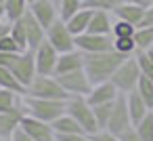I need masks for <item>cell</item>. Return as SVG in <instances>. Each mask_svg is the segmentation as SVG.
Masks as SVG:
<instances>
[{
	"label": "cell",
	"instance_id": "7c38bea8",
	"mask_svg": "<svg viewBox=\"0 0 153 141\" xmlns=\"http://www.w3.org/2000/svg\"><path fill=\"white\" fill-rule=\"evenodd\" d=\"M21 128L34 139V141H57V133L53 128L51 122H44V120H38L34 116H23L21 120Z\"/></svg>",
	"mask_w": 153,
	"mask_h": 141
},
{
	"label": "cell",
	"instance_id": "4dcf8cb0",
	"mask_svg": "<svg viewBox=\"0 0 153 141\" xmlns=\"http://www.w3.org/2000/svg\"><path fill=\"white\" fill-rule=\"evenodd\" d=\"M136 93L143 97V101L149 105V110L153 107V82L149 80V78H145L143 74H140V78H138V84H136Z\"/></svg>",
	"mask_w": 153,
	"mask_h": 141
},
{
	"label": "cell",
	"instance_id": "ac0fdd59",
	"mask_svg": "<svg viewBox=\"0 0 153 141\" xmlns=\"http://www.w3.org/2000/svg\"><path fill=\"white\" fill-rule=\"evenodd\" d=\"M113 21H115V17H113L111 11H92L88 32L90 34H101V36H111Z\"/></svg>",
	"mask_w": 153,
	"mask_h": 141
},
{
	"label": "cell",
	"instance_id": "f907efd6",
	"mask_svg": "<svg viewBox=\"0 0 153 141\" xmlns=\"http://www.w3.org/2000/svg\"><path fill=\"white\" fill-rule=\"evenodd\" d=\"M151 114H153V107H151Z\"/></svg>",
	"mask_w": 153,
	"mask_h": 141
},
{
	"label": "cell",
	"instance_id": "5bb4252c",
	"mask_svg": "<svg viewBox=\"0 0 153 141\" xmlns=\"http://www.w3.org/2000/svg\"><path fill=\"white\" fill-rule=\"evenodd\" d=\"M30 13L48 30L57 19H59V9L53 0H34L30 4Z\"/></svg>",
	"mask_w": 153,
	"mask_h": 141
},
{
	"label": "cell",
	"instance_id": "83f0119b",
	"mask_svg": "<svg viewBox=\"0 0 153 141\" xmlns=\"http://www.w3.org/2000/svg\"><path fill=\"white\" fill-rule=\"evenodd\" d=\"M23 95L15 93V91H9V88H0V114L2 112H9L13 110L19 101H21Z\"/></svg>",
	"mask_w": 153,
	"mask_h": 141
},
{
	"label": "cell",
	"instance_id": "8d00e7d4",
	"mask_svg": "<svg viewBox=\"0 0 153 141\" xmlns=\"http://www.w3.org/2000/svg\"><path fill=\"white\" fill-rule=\"evenodd\" d=\"M57 141H94L88 133H71V135H57Z\"/></svg>",
	"mask_w": 153,
	"mask_h": 141
},
{
	"label": "cell",
	"instance_id": "d6986e66",
	"mask_svg": "<svg viewBox=\"0 0 153 141\" xmlns=\"http://www.w3.org/2000/svg\"><path fill=\"white\" fill-rule=\"evenodd\" d=\"M82 68H84V53L78 51V49H74V51H69V53H61V55H59L55 76L67 74V72H76V70H82Z\"/></svg>",
	"mask_w": 153,
	"mask_h": 141
},
{
	"label": "cell",
	"instance_id": "d590c367",
	"mask_svg": "<svg viewBox=\"0 0 153 141\" xmlns=\"http://www.w3.org/2000/svg\"><path fill=\"white\" fill-rule=\"evenodd\" d=\"M0 51H2V53H21L23 49L15 42V38H13L11 32H9L4 38H0Z\"/></svg>",
	"mask_w": 153,
	"mask_h": 141
},
{
	"label": "cell",
	"instance_id": "4316f807",
	"mask_svg": "<svg viewBox=\"0 0 153 141\" xmlns=\"http://www.w3.org/2000/svg\"><path fill=\"white\" fill-rule=\"evenodd\" d=\"M84 7V2L82 0H61L59 2V19H63V21H67L69 17H74L80 9Z\"/></svg>",
	"mask_w": 153,
	"mask_h": 141
},
{
	"label": "cell",
	"instance_id": "681fc988",
	"mask_svg": "<svg viewBox=\"0 0 153 141\" xmlns=\"http://www.w3.org/2000/svg\"><path fill=\"white\" fill-rule=\"evenodd\" d=\"M27 2H30V4H32V2H34V0H27Z\"/></svg>",
	"mask_w": 153,
	"mask_h": 141
},
{
	"label": "cell",
	"instance_id": "f6af8a7d",
	"mask_svg": "<svg viewBox=\"0 0 153 141\" xmlns=\"http://www.w3.org/2000/svg\"><path fill=\"white\" fill-rule=\"evenodd\" d=\"M145 53H147V57H149V59L153 61V49H149V51H145Z\"/></svg>",
	"mask_w": 153,
	"mask_h": 141
},
{
	"label": "cell",
	"instance_id": "7402d4cb",
	"mask_svg": "<svg viewBox=\"0 0 153 141\" xmlns=\"http://www.w3.org/2000/svg\"><path fill=\"white\" fill-rule=\"evenodd\" d=\"M4 17L7 21H19L27 11H30V2L27 0H4Z\"/></svg>",
	"mask_w": 153,
	"mask_h": 141
},
{
	"label": "cell",
	"instance_id": "484cf974",
	"mask_svg": "<svg viewBox=\"0 0 153 141\" xmlns=\"http://www.w3.org/2000/svg\"><path fill=\"white\" fill-rule=\"evenodd\" d=\"M113 51L124 55V57H132L136 55V42L134 36H126V38H113Z\"/></svg>",
	"mask_w": 153,
	"mask_h": 141
},
{
	"label": "cell",
	"instance_id": "ffe728a7",
	"mask_svg": "<svg viewBox=\"0 0 153 141\" xmlns=\"http://www.w3.org/2000/svg\"><path fill=\"white\" fill-rule=\"evenodd\" d=\"M126 103H128V112H130V118H132V124H136L138 120H143L151 110L149 105L143 101V97L136 93V88L132 93H126Z\"/></svg>",
	"mask_w": 153,
	"mask_h": 141
},
{
	"label": "cell",
	"instance_id": "f1b7e54d",
	"mask_svg": "<svg viewBox=\"0 0 153 141\" xmlns=\"http://www.w3.org/2000/svg\"><path fill=\"white\" fill-rule=\"evenodd\" d=\"M92 107H94V118H97L99 130H105L109 124V118H111L113 103H101V105H92Z\"/></svg>",
	"mask_w": 153,
	"mask_h": 141
},
{
	"label": "cell",
	"instance_id": "836d02e7",
	"mask_svg": "<svg viewBox=\"0 0 153 141\" xmlns=\"http://www.w3.org/2000/svg\"><path fill=\"white\" fill-rule=\"evenodd\" d=\"M136 59H138V65H140V74L153 82V61L147 57L145 51H138V53H136Z\"/></svg>",
	"mask_w": 153,
	"mask_h": 141
},
{
	"label": "cell",
	"instance_id": "816d5d0a",
	"mask_svg": "<svg viewBox=\"0 0 153 141\" xmlns=\"http://www.w3.org/2000/svg\"><path fill=\"white\" fill-rule=\"evenodd\" d=\"M0 2H4V0H0Z\"/></svg>",
	"mask_w": 153,
	"mask_h": 141
},
{
	"label": "cell",
	"instance_id": "4fadbf2b",
	"mask_svg": "<svg viewBox=\"0 0 153 141\" xmlns=\"http://www.w3.org/2000/svg\"><path fill=\"white\" fill-rule=\"evenodd\" d=\"M21 26H23V30H25V38H27V49H36V46H40L44 40H46V28L27 11L21 19Z\"/></svg>",
	"mask_w": 153,
	"mask_h": 141
},
{
	"label": "cell",
	"instance_id": "5b68a950",
	"mask_svg": "<svg viewBox=\"0 0 153 141\" xmlns=\"http://www.w3.org/2000/svg\"><path fill=\"white\" fill-rule=\"evenodd\" d=\"M138 78H140V65H138L136 55H132V57H126V59L120 63V68H117L115 74L111 76V82L115 84V88H117L122 95H126V93H132V91L136 88Z\"/></svg>",
	"mask_w": 153,
	"mask_h": 141
},
{
	"label": "cell",
	"instance_id": "44dd1931",
	"mask_svg": "<svg viewBox=\"0 0 153 141\" xmlns=\"http://www.w3.org/2000/svg\"><path fill=\"white\" fill-rule=\"evenodd\" d=\"M90 17H92V9H86V7H82L74 17H69L65 23H67V28H69V32L74 34V36H80V34H84V32H88V23H90Z\"/></svg>",
	"mask_w": 153,
	"mask_h": 141
},
{
	"label": "cell",
	"instance_id": "ee69618b",
	"mask_svg": "<svg viewBox=\"0 0 153 141\" xmlns=\"http://www.w3.org/2000/svg\"><path fill=\"white\" fill-rule=\"evenodd\" d=\"M7 17H4V4L2 2H0V21H4Z\"/></svg>",
	"mask_w": 153,
	"mask_h": 141
},
{
	"label": "cell",
	"instance_id": "8fae6325",
	"mask_svg": "<svg viewBox=\"0 0 153 141\" xmlns=\"http://www.w3.org/2000/svg\"><path fill=\"white\" fill-rule=\"evenodd\" d=\"M76 49H78V51H82L84 55L113 51V36H101V34L84 32V34L76 36Z\"/></svg>",
	"mask_w": 153,
	"mask_h": 141
},
{
	"label": "cell",
	"instance_id": "ab89813d",
	"mask_svg": "<svg viewBox=\"0 0 153 141\" xmlns=\"http://www.w3.org/2000/svg\"><path fill=\"white\" fill-rule=\"evenodd\" d=\"M11 141H34V139H32V137H30V135H27V133H25V130H23V128L19 126V128H17V130L13 133Z\"/></svg>",
	"mask_w": 153,
	"mask_h": 141
},
{
	"label": "cell",
	"instance_id": "6da1fadb",
	"mask_svg": "<svg viewBox=\"0 0 153 141\" xmlns=\"http://www.w3.org/2000/svg\"><path fill=\"white\" fill-rule=\"evenodd\" d=\"M126 57L115 53V51L84 55V72H86V76H88V80L92 84L107 82V80H111V76L115 74V70L120 68V63Z\"/></svg>",
	"mask_w": 153,
	"mask_h": 141
},
{
	"label": "cell",
	"instance_id": "d6a6232c",
	"mask_svg": "<svg viewBox=\"0 0 153 141\" xmlns=\"http://www.w3.org/2000/svg\"><path fill=\"white\" fill-rule=\"evenodd\" d=\"M122 4L120 0H84V7L92 11H115V7Z\"/></svg>",
	"mask_w": 153,
	"mask_h": 141
},
{
	"label": "cell",
	"instance_id": "1f68e13d",
	"mask_svg": "<svg viewBox=\"0 0 153 141\" xmlns=\"http://www.w3.org/2000/svg\"><path fill=\"white\" fill-rule=\"evenodd\" d=\"M134 32H136V26H132V23H128V21L115 17V21H113V30H111V36H113V38L134 36Z\"/></svg>",
	"mask_w": 153,
	"mask_h": 141
},
{
	"label": "cell",
	"instance_id": "c3c4849f",
	"mask_svg": "<svg viewBox=\"0 0 153 141\" xmlns=\"http://www.w3.org/2000/svg\"><path fill=\"white\" fill-rule=\"evenodd\" d=\"M120 2H130V0H120Z\"/></svg>",
	"mask_w": 153,
	"mask_h": 141
},
{
	"label": "cell",
	"instance_id": "74e56055",
	"mask_svg": "<svg viewBox=\"0 0 153 141\" xmlns=\"http://www.w3.org/2000/svg\"><path fill=\"white\" fill-rule=\"evenodd\" d=\"M117 137H120V141H143V139H140V135L136 133V128H134V126L126 128V130H124V133H120Z\"/></svg>",
	"mask_w": 153,
	"mask_h": 141
},
{
	"label": "cell",
	"instance_id": "603a6c76",
	"mask_svg": "<svg viewBox=\"0 0 153 141\" xmlns=\"http://www.w3.org/2000/svg\"><path fill=\"white\" fill-rule=\"evenodd\" d=\"M53 128L57 135H71V133H84V128L65 112L63 116H59L55 122H53Z\"/></svg>",
	"mask_w": 153,
	"mask_h": 141
},
{
	"label": "cell",
	"instance_id": "8992f818",
	"mask_svg": "<svg viewBox=\"0 0 153 141\" xmlns=\"http://www.w3.org/2000/svg\"><path fill=\"white\" fill-rule=\"evenodd\" d=\"M9 70L15 74V78H17V80L25 86V91H27L30 82H32V80H34V76L38 74V72H36L34 51H32V49H27V51L17 53V55H15V59H13V63L9 65Z\"/></svg>",
	"mask_w": 153,
	"mask_h": 141
},
{
	"label": "cell",
	"instance_id": "60d3db41",
	"mask_svg": "<svg viewBox=\"0 0 153 141\" xmlns=\"http://www.w3.org/2000/svg\"><path fill=\"white\" fill-rule=\"evenodd\" d=\"M140 26H153V4L145 11V19H143ZM140 26H138V28H140Z\"/></svg>",
	"mask_w": 153,
	"mask_h": 141
},
{
	"label": "cell",
	"instance_id": "9a60e30c",
	"mask_svg": "<svg viewBox=\"0 0 153 141\" xmlns=\"http://www.w3.org/2000/svg\"><path fill=\"white\" fill-rule=\"evenodd\" d=\"M23 116H25V110H23V103H21V101H19L13 110L0 114V137L11 139V137H13V133L21 126Z\"/></svg>",
	"mask_w": 153,
	"mask_h": 141
},
{
	"label": "cell",
	"instance_id": "7dc6e473",
	"mask_svg": "<svg viewBox=\"0 0 153 141\" xmlns=\"http://www.w3.org/2000/svg\"><path fill=\"white\" fill-rule=\"evenodd\" d=\"M53 2H55V4H57V7H59V2H61V0H53Z\"/></svg>",
	"mask_w": 153,
	"mask_h": 141
},
{
	"label": "cell",
	"instance_id": "ba28073f",
	"mask_svg": "<svg viewBox=\"0 0 153 141\" xmlns=\"http://www.w3.org/2000/svg\"><path fill=\"white\" fill-rule=\"evenodd\" d=\"M46 40L59 51V55L61 53H69V51L76 49V36L69 32V28H67V23L63 19H57L46 30Z\"/></svg>",
	"mask_w": 153,
	"mask_h": 141
},
{
	"label": "cell",
	"instance_id": "f35d334b",
	"mask_svg": "<svg viewBox=\"0 0 153 141\" xmlns=\"http://www.w3.org/2000/svg\"><path fill=\"white\" fill-rule=\"evenodd\" d=\"M92 139L94 141H120V137L117 135H111L109 130H99L97 135H92Z\"/></svg>",
	"mask_w": 153,
	"mask_h": 141
},
{
	"label": "cell",
	"instance_id": "7a4b0ae2",
	"mask_svg": "<svg viewBox=\"0 0 153 141\" xmlns=\"http://www.w3.org/2000/svg\"><path fill=\"white\" fill-rule=\"evenodd\" d=\"M21 103H23V110H25L27 116H34L38 120H44V122H51V124L59 116H63L65 110H67V101H63V99H40V97L23 95Z\"/></svg>",
	"mask_w": 153,
	"mask_h": 141
},
{
	"label": "cell",
	"instance_id": "3957f363",
	"mask_svg": "<svg viewBox=\"0 0 153 141\" xmlns=\"http://www.w3.org/2000/svg\"><path fill=\"white\" fill-rule=\"evenodd\" d=\"M88 135H97L99 133V124L94 118V107L88 103L86 97H69L67 99V110H65Z\"/></svg>",
	"mask_w": 153,
	"mask_h": 141
},
{
	"label": "cell",
	"instance_id": "f5cc1de1",
	"mask_svg": "<svg viewBox=\"0 0 153 141\" xmlns=\"http://www.w3.org/2000/svg\"><path fill=\"white\" fill-rule=\"evenodd\" d=\"M82 2H84V0H82Z\"/></svg>",
	"mask_w": 153,
	"mask_h": 141
},
{
	"label": "cell",
	"instance_id": "f546056e",
	"mask_svg": "<svg viewBox=\"0 0 153 141\" xmlns=\"http://www.w3.org/2000/svg\"><path fill=\"white\" fill-rule=\"evenodd\" d=\"M134 128H136V133L140 135L143 141H153V114L149 112L143 120H138L134 124Z\"/></svg>",
	"mask_w": 153,
	"mask_h": 141
},
{
	"label": "cell",
	"instance_id": "2e32d148",
	"mask_svg": "<svg viewBox=\"0 0 153 141\" xmlns=\"http://www.w3.org/2000/svg\"><path fill=\"white\" fill-rule=\"evenodd\" d=\"M117 95H120V91L115 88V84L111 80H107V82L92 84V88L86 95V99H88L90 105H101V103H113L117 99Z\"/></svg>",
	"mask_w": 153,
	"mask_h": 141
},
{
	"label": "cell",
	"instance_id": "e575fe53",
	"mask_svg": "<svg viewBox=\"0 0 153 141\" xmlns=\"http://www.w3.org/2000/svg\"><path fill=\"white\" fill-rule=\"evenodd\" d=\"M11 36L15 38V42H17L23 51H27V38H25V30H23L21 21H13V23H11Z\"/></svg>",
	"mask_w": 153,
	"mask_h": 141
},
{
	"label": "cell",
	"instance_id": "30bf717a",
	"mask_svg": "<svg viewBox=\"0 0 153 141\" xmlns=\"http://www.w3.org/2000/svg\"><path fill=\"white\" fill-rule=\"evenodd\" d=\"M134 126L132 124V118H130V112H128V103H126V95H117V99L113 101V110H111V118H109V124L105 130H109L111 135H120L124 133L126 128Z\"/></svg>",
	"mask_w": 153,
	"mask_h": 141
},
{
	"label": "cell",
	"instance_id": "9c48e42d",
	"mask_svg": "<svg viewBox=\"0 0 153 141\" xmlns=\"http://www.w3.org/2000/svg\"><path fill=\"white\" fill-rule=\"evenodd\" d=\"M34 59H36V72L44 76H55L57 72V61H59V51L44 40L40 46L34 49Z\"/></svg>",
	"mask_w": 153,
	"mask_h": 141
},
{
	"label": "cell",
	"instance_id": "277c9868",
	"mask_svg": "<svg viewBox=\"0 0 153 141\" xmlns=\"http://www.w3.org/2000/svg\"><path fill=\"white\" fill-rule=\"evenodd\" d=\"M25 95L40 97V99H63V101L69 99V95L65 93V88L57 80V76H44V74H36L34 76V80L30 82Z\"/></svg>",
	"mask_w": 153,
	"mask_h": 141
},
{
	"label": "cell",
	"instance_id": "d4e9b609",
	"mask_svg": "<svg viewBox=\"0 0 153 141\" xmlns=\"http://www.w3.org/2000/svg\"><path fill=\"white\" fill-rule=\"evenodd\" d=\"M134 42H136V53L138 51H149L153 46V26H140V28H136Z\"/></svg>",
	"mask_w": 153,
	"mask_h": 141
},
{
	"label": "cell",
	"instance_id": "cb8c5ba5",
	"mask_svg": "<svg viewBox=\"0 0 153 141\" xmlns=\"http://www.w3.org/2000/svg\"><path fill=\"white\" fill-rule=\"evenodd\" d=\"M0 88H9L19 95H25V86L15 78V74L9 68H2V65H0Z\"/></svg>",
	"mask_w": 153,
	"mask_h": 141
},
{
	"label": "cell",
	"instance_id": "52a82bcc",
	"mask_svg": "<svg viewBox=\"0 0 153 141\" xmlns=\"http://www.w3.org/2000/svg\"><path fill=\"white\" fill-rule=\"evenodd\" d=\"M57 80L61 82V86L65 88V93L69 97H86L92 88V82L88 80L84 68L76 70V72H67V74H59Z\"/></svg>",
	"mask_w": 153,
	"mask_h": 141
},
{
	"label": "cell",
	"instance_id": "bcb514c9",
	"mask_svg": "<svg viewBox=\"0 0 153 141\" xmlns=\"http://www.w3.org/2000/svg\"><path fill=\"white\" fill-rule=\"evenodd\" d=\"M0 141H11V139H7V137H0Z\"/></svg>",
	"mask_w": 153,
	"mask_h": 141
},
{
	"label": "cell",
	"instance_id": "7bdbcfd3",
	"mask_svg": "<svg viewBox=\"0 0 153 141\" xmlns=\"http://www.w3.org/2000/svg\"><path fill=\"white\" fill-rule=\"evenodd\" d=\"M132 2H136V4H140V7H145V9H149V7L153 4V0H132Z\"/></svg>",
	"mask_w": 153,
	"mask_h": 141
},
{
	"label": "cell",
	"instance_id": "e0dca14e",
	"mask_svg": "<svg viewBox=\"0 0 153 141\" xmlns=\"http://www.w3.org/2000/svg\"><path fill=\"white\" fill-rule=\"evenodd\" d=\"M145 7H140V4H136V2H122V4H117L115 7V11H113V17H117V19H124V21H128V23H132V26H140L143 23V19H145Z\"/></svg>",
	"mask_w": 153,
	"mask_h": 141
},
{
	"label": "cell",
	"instance_id": "b9f144b4",
	"mask_svg": "<svg viewBox=\"0 0 153 141\" xmlns=\"http://www.w3.org/2000/svg\"><path fill=\"white\" fill-rule=\"evenodd\" d=\"M9 32H11V21H7V19L0 21V38H4Z\"/></svg>",
	"mask_w": 153,
	"mask_h": 141
}]
</instances>
